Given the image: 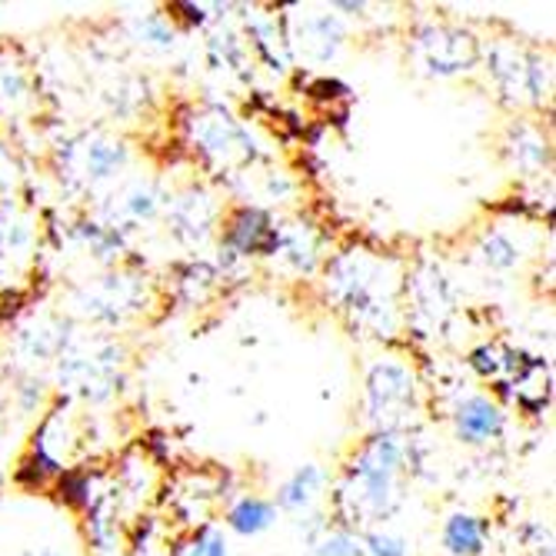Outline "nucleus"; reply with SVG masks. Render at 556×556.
Listing matches in <instances>:
<instances>
[{
  "label": "nucleus",
  "instance_id": "f257e3e1",
  "mask_svg": "<svg viewBox=\"0 0 556 556\" xmlns=\"http://www.w3.org/2000/svg\"><path fill=\"white\" fill-rule=\"evenodd\" d=\"M396 470H400V450L390 437H377L364 446L350 470L353 490L350 493L357 510H367L374 517H387L396 503Z\"/></svg>",
  "mask_w": 556,
  "mask_h": 556
},
{
  "label": "nucleus",
  "instance_id": "f03ea898",
  "mask_svg": "<svg viewBox=\"0 0 556 556\" xmlns=\"http://www.w3.org/2000/svg\"><path fill=\"white\" fill-rule=\"evenodd\" d=\"M367 410L380 427H393L414 410V377L403 364H377L367 377Z\"/></svg>",
  "mask_w": 556,
  "mask_h": 556
},
{
  "label": "nucleus",
  "instance_id": "7ed1b4c3",
  "mask_svg": "<svg viewBox=\"0 0 556 556\" xmlns=\"http://www.w3.org/2000/svg\"><path fill=\"white\" fill-rule=\"evenodd\" d=\"M420 50L437 74H457L467 71L477 61V43L464 30H446V27H430L420 37Z\"/></svg>",
  "mask_w": 556,
  "mask_h": 556
},
{
  "label": "nucleus",
  "instance_id": "20e7f679",
  "mask_svg": "<svg viewBox=\"0 0 556 556\" xmlns=\"http://www.w3.org/2000/svg\"><path fill=\"white\" fill-rule=\"evenodd\" d=\"M457 427H460V437L464 440L483 443V440H490V437H496L503 430V414L493 407L490 400L470 396L464 407L457 410Z\"/></svg>",
  "mask_w": 556,
  "mask_h": 556
},
{
  "label": "nucleus",
  "instance_id": "39448f33",
  "mask_svg": "<svg viewBox=\"0 0 556 556\" xmlns=\"http://www.w3.org/2000/svg\"><path fill=\"white\" fill-rule=\"evenodd\" d=\"M443 543L453 556H480L483 553V527L470 514H453L443 527Z\"/></svg>",
  "mask_w": 556,
  "mask_h": 556
},
{
  "label": "nucleus",
  "instance_id": "423d86ee",
  "mask_svg": "<svg viewBox=\"0 0 556 556\" xmlns=\"http://www.w3.org/2000/svg\"><path fill=\"white\" fill-rule=\"evenodd\" d=\"M274 523V507L264 500H240L230 510V527L243 536H254Z\"/></svg>",
  "mask_w": 556,
  "mask_h": 556
},
{
  "label": "nucleus",
  "instance_id": "0eeeda50",
  "mask_svg": "<svg viewBox=\"0 0 556 556\" xmlns=\"http://www.w3.org/2000/svg\"><path fill=\"white\" fill-rule=\"evenodd\" d=\"M317 486H320V470L317 467H303V470L293 473V480L283 483L277 503L283 510H300V507H307V503L314 500Z\"/></svg>",
  "mask_w": 556,
  "mask_h": 556
},
{
  "label": "nucleus",
  "instance_id": "6e6552de",
  "mask_svg": "<svg viewBox=\"0 0 556 556\" xmlns=\"http://www.w3.org/2000/svg\"><path fill=\"white\" fill-rule=\"evenodd\" d=\"M204 204V193H190V197H184L180 200V207L184 211H190V217H174V230L180 233V237H187L190 243H197V240H204L207 237V230H211V217H214V211H204V214H197V207Z\"/></svg>",
  "mask_w": 556,
  "mask_h": 556
},
{
  "label": "nucleus",
  "instance_id": "1a4fd4ad",
  "mask_svg": "<svg viewBox=\"0 0 556 556\" xmlns=\"http://www.w3.org/2000/svg\"><path fill=\"white\" fill-rule=\"evenodd\" d=\"M261 237H274L270 227H267V217L261 211H243L240 220L233 224L230 230V240L240 247V250H257L261 247Z\"/></svg>",
  "mask_w": 556,
  "mask_h": 556
},
{
  "label": "nucleus",
  "instance_id": "9d476101",
  "mask_svg": "<svg viewBox=\"0 0 556 556\" xmlns=\"http://www.w3.org/2000/svg\"><path fill=\"white\" fill-rule=\"evenodd\" d=\"M311 556H370V553H367L364 540L350 536V533H333V536L320 540V543L311 549Z\"/></svg>",
  "mask_w": 556,
  "mask_h": 556
},
{
  "label": "nucleus",
  "instance_id": "9b49d317",
  "mask_svg": "<svg viewBox=\"0 0 556 556\" xmlns=\"http://www.w3.org/2000/svg\"><path fill=\"white\" fill-rule=\"evenodd\" d=\"M483 257H486L490 267H514V264H517V250L510 247L507 237L493 233V237L483 243Z\"/></svg>",
  "mask_w": 556,
  "mask_h": 556
},
{
  "label": "nucleus",
  "instance_id": "f8f14e48",
  "mask_svg": "<svg viewBox=\"0 0 556 556\" xmlns=\"http://www.w3.org/2000/svg\"><path fill=\"white\" fill-rule=\"evenodd\" d=\"M364 546L370 556H407V543H403L400 536H390V533H370Z\"/></svg>",
  "mask_w": 556,
  "mask_h": 556
},
{
  "label": "nucleus",
  "instance_id": "ddd939ff",
  "mask_svg": "<svg viewBox=\"0 0 556 556\" xmlns=\"http://www.w3.org/2000/svg\"><path fill=\"white\" fill-rule=\"evenodd\" d=\"M197 556H227V543L220 533H211L207 543H197Z\"/></svg>",
  "mask_w": 556,
  "mask_h": 556
},
{
  "label": "nucleus",
  "instance_id": "4468645a",
  "mask_svg": "<svg viewBox=\"0 0 556 556\" xmlns=\"http://www.w3.org/2000/svg\"><path fill=\"white\" fill-rule=\"evenodd\" d=\"M24 556H61L58 549H47V546H40V549H27Z\"/></svg>",
  "mask_w": 556,
  "mask_h": 556
}]
</instances>
